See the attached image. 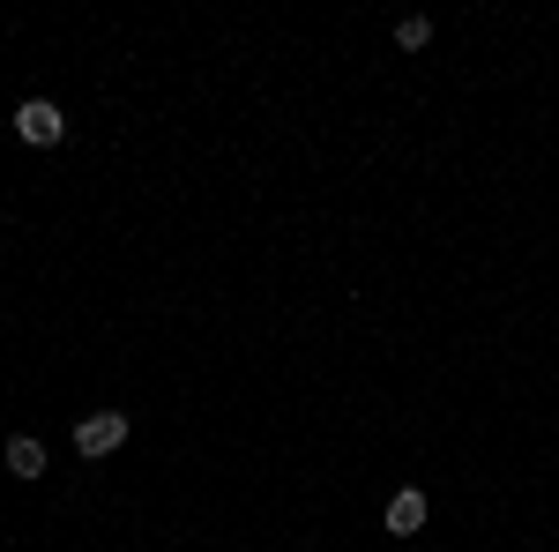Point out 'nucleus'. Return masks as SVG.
<instances>
[{
  "label": "nucleus",
  "mask_w": 559,
  "mask_h": 552,
  "mask_svg": "<svg viewBox=\"0 0 559 552\" xmlns=\"http://www.w3.org/2000/svg\"><path fill=\"white\" fill-rule=\"evenodd\" d=\"M8 478H45V441L38 433H15V441H8Z\"/></svg>",
  "instance_id": "nucleus-4"
},
{
  "label": "nucleus",
  "mask_w": 559,
  "mask_h": 552,
  "mask_svg": "<svg viewBox=\"0 0 559 552\" xmlns=\"http://www.w3.org/2000/svg\"><path fill=\"white\" fill-rule=\"evenodd\" d=\"M426 493H418V485H403V493H388V530H395V538H418V530H426Z\"/></svg>",
  "instance_id": "nucleus-3"
},
{
  "label": "nucleus",
  "mask_w": 559,
  "mask_h": 552,
  "mask_svg": "<svg viewBox=\"0 0 559 552\" xmlns=\"http://www.w3.org/2000/svg\"><path fill=\"white\" fill-rule=\"evenodd\" d=\"M395 45H403V52H426V45H432V23H426V15H403V23H395Z\"/></svg>",
  "instance_id": "nucleus-5"
},
{
  "label": "nucleus",
  "mask_w": 559,
  "mask_h": 552,
  "mask_svg": "<svg viewBox=\"0 0 559 552\" xmlns=\"http://www.w3.org/2000/svg\"><path fill=\"white\" fill-rule=\"evenodd\" d=\"M15 134H23L31 150H52V142L68 134V113H60L52 97H23V105H15Z\"/></svg>",
  "instance_id": "nucleus-2"
},
{
  "label": "nucleus",
  "mask_w": 559,
  "mask_h": 552,
  "mask_svg": "<svg viewBox=\"0 0 559 552\" xmlns=\"http://www.w3.org/2000/svg\"><path fill=\"white\" fill-rule=\"evenodd\" d=\"M128 433H134V419L128 411H90V419H75V456H120L128 448Z\"/></svg>",
  "instance_id": "nucleus-1"
}]
</instances>
